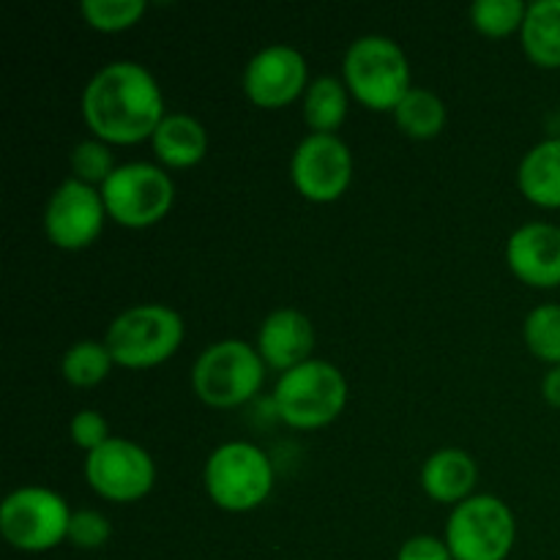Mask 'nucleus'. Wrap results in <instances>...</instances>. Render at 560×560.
<instances>
[{
	"label": "nucleus",
	"instance_id": "1",
	"mask_svg": "<svg viewBox=\"0 0 560 560\" xmlns=\"http://www.w3.org/2000/svg\"><path fill=\"white\" fill-rule=\"evenodd\" d=\"M164 115L156 77L135 60L102 66L82 91V118L88 129L109 145H129L153 137Z\"/></svg>",
	"mask_w": 560,
	"mask_h": 560
},
{
	"label": "nucleus",
	"instance_id": "2",
	"mask_svg": "<svg viewBox=\"0 0 560 560\" xmlns=\"http://www.w3.org/2000/svg\"><path fill=\"white\" fill-rule=\"evenodd\" d=\"M348 405V381L334 364L310 359L282 372L273 386V408L295 430H320Z\"/></svg>",
	"mask_w": 560,
	"mask_h": 560
},
{
	"label": "nucleus",
	"instance_id": "3",
	"mask_svg": "<svg viewBox=\"0 0 560 560\" xmlns=\"http://www.w3.org/2000/svg\"><path fill=\"white\" fill-rule=\"evenodd\" d=\"M184 317L164 304H137L120 312L104 334L115 364L148 370L167 361L184 342Z\"/></svg>",
	"mask_w": 560,
	"mask_h": 560
},
{
	"label": "nucleus",
	"instance_id": "4",
	"mask_svg": "<svg viewBox=\"0 0 560 560\" xmlns=\"http://www.w3.org/2000/svg\"><path fill=\"white\" fill-rule=\"evenodd\" d=\"M342 77L348 91L372 109H392L413 88L408 55L394 38L370 36L355 38L342 60Z\"/></svg>",
	"mask_w": 560,
	"mask_h": 560
},
{
	"label": "nucleus",
	"instance_id": "5",
	"mask_svg": "<svg viewBox=\"0 0 560 560\" xmlns=\"http://www.w3.org/2000/svg\"><path fill=\"white\" fill-rule=\"evenodd\" d=\"M206 490L224 512H252L262 506L273 490V465L260 446L230 441L213 448L206 459Z\"/></svg>",
	"mask_w": 560,
	"mask_h": 560
},
{
	"label": "nucleus",
	"instance_id": "6",
	"mask_svg": "<svg viewBox=\"0 0 560 560\" xmlns=\"http://www.w3.org/2000/svg\"><path fill=\"white\" fill-rule=\"evenodd\" d=\"M266 361L257 348L241 339L213 342L197 355L191 366V388L211 408H235L260 392Z\"/></svg>",
	"mask_w": 560,
	"mask_h": 560
},
{
	"label": "nucleus",
	"instance_id": "7",
	"mask_svg": "<svg viewBox=\"0 0 560 560\" xmlns=\"http://www.w3.org/2000/svg\"><path fill=\"white\" fill-rule=\"evenodd\" d=\"M514 539L512 509L495 495H470L448 514L446 545L454 560H506Z\"/></svg>",
	"mask_w": 560,
	"mask_h": 560
},
{
	"label": "nucleus",
	"instance_id": "8",
	"mask_svg": "<svg viewBox=\"0 0 560 560\" xmlns=\"http://www.w3.org/2000/svg\"><path fill=\"white\" fill-rule=\"evenodd\" d=\"M71 509L47 487H20L0 503V534L20 552H47L69 539Z\"/></svg>",
	"mask_w": 560,
	"mask_h": 560
},
{
	"label": "nucleus",
	"instance_id": "9",
	"mask_svg": "<svg viewBox=\"0 0 560 560\" xmlns=\"http://www.w3.org/2000/svg\"><path fill=\"white\" fill-rule=\"evenodd\" d=\"M102 200L107 217L124 228H151L167 217L175 200V184L162 167L151 162L118 164L102 184Z\"/></svg>",
	"mask_w": 560,
	"mask_h": 560
},
{
	"label": "nucleus",
	"instance_id": "10",
	"mask_svg": "<svg viewBox=\"0 0 560 560\" xmlns=\"http://www.w3.org/2000/svg\"><path fill=\"white\" fill-rule=\"evenodd\" d=\"M85 479L107 501L135 503L156 485V465L135 441L109 438L102 448L88 454Z\"/></svg>",
	"mask_w": 560,
	"mask_h": 560
},
{
	"label": "nucleus",
	"instance_id": "11",
	"mask_svg": "<svg viewBox=\"0 0 560 560\" xmlns=\"http://www.w3.org/2000/svg\"><path fill=\"white\" fill-rule=\"evenodd\" d=\"M107 219L102 191L77 178L60 180L44 208V233L58 249L77 252L98 238Z\"/></svg>",
	"mask_w": 560,
	"mask_h": 560
},
{
	"label": "nucleus",
	"instance_id": "12",
	"mask_svg": "<svg viewBox=\"0 0 560 560\" xmlns=\"http://www.w3.org/2000/svg\"><path fill=\"white\" fill-rule=\"evenodd\" d=\"M293 184L306 200L331 202L353 180V153L337 135H306L290 159Z\"/></svg>",
	"mask_w": 560,
	"mask_h": 560
},
{
	"label": "nucleus",
	"instance_id": "13",
	"mask_svg": "<svg viewBox=\"0 0 560 560\" xmlns=\"http://www.w3.org/2000/svg\"><path fill=\"white\" fill-rule=\"evenodd\" d=\"M310 66L293 44H268L257 49L244 69V91L257 107L277 109L306 93Z\"/></svg>",
	"mask_w": 560,
	"mask_h": 560
},
{
	"label": "nucleus",
	"instance_id": "14",
	"mask_svg": "<svg viewBox=\"0 0 560 560\" xmlns=\"http://www.w3.org/2000/svg\"><path fill=\"white\" fill-rule=\"evenodd\" d=\"M506 262L520 282L530 288L560 284V228L550 222H528L506 241Z\"/></svg>",
	"mask_w": 560,
	"mask_h": 560
},
{
	"label": "nucleus",
	"instance_id": "15",
	"mask_svg": "<svg viewBox=\"0 0 560 560\" xmlns=\"http://www.w3.org/2000/svg\"><path fill=\"white\" fill-rule=\"evenodd\" d=\"M257 353L266 366L277 372H288L293 366L312 359L315 350V326L304 312L293 306H282L266 315L257 331Z\"/></svg>",
	"mask_w": 560,
	"mask_h": 560
},
{
	"label": "nucleus",
	"instance_id": "16",
	"mask_svg": "<svg viewBox=\"0 0 560 560\" xmlns=\"http://www.w3.org/2000/svg\"><path fill=\"white\" fill-rule=\"evenodd\" d=\"M479 468L476 459L463 448H441L430 454L421 468V487L438 503H463L474 492Z\"/></svg>",
	"mask_w": 560,
	"mask_h": 560
},
{
	"label": "nucleus",
	"instance_id": "17",
	"mask_svg": "<svg viewBox=\"0 0 560 560\" xmlns=\"http://www.w3.org/2000/svg\"><path fill=\"white\" fill-rule=\"evenodd\" d=\"M153 153L167 167H191L208 151V131L195 115L167 113L151 137Z\"/></svg>",
	"mask_w": 560,
	"mask_h": 560
},
{
	"label": "nucleus",
	"instance_id": "18",
	"mask_svg": "<svg viewBox=\"0 0 560 560\" xmlns=\"http://www.w3.org/2000/svg\"><path fill=\"white\" fill-rule=\"evenodd\" d=\"M517 186L534 206L560 208V137L530 148L517 167Z\"/></svg>",
	"mask_w": 560,
	"mask_h": 560
},
{
	"label": "nucleus",
	"instance_id": "19",
	"mask_svg": "<svg viewBox=\"0 0 560 560\" xmlns=\"http://www.w3.org/2000/svg\"><path fill=\"white\" fill-rule=\"evenodd\" d=\"M520 38H523L525 55L536 66L560 69V0L528 3Z\"/></svg>",
	"mask_w": 560,
	"mask_h": 560
},
{
	"label": "nucleus",
	"instance_id": "20",
	"mask_svg": "<svg viewBox=\"0 0 560 560\" xmlns=\"http://www.w3.org/2000/svg\"><path fill=\"white\" fill-rule=\"evenodd\" d=\"M348 118V85L331 74L310 82L304 93V120L315 135H334Z\"/></svg>",
	"mask_w": 560,
	"mask_h": 560
},
{
	"label": "nucleus",
	"instance_id": "21",
	"mask_svg": "<svg viewBox=\"0 0 560 560\" xmlns=\"http://www.w3.org/2000/svg\"><path fill=\"white\" fill-rule=\"evenodd\" d=\"M394 118H397L399 129L413 140H432L446 126V104L430 88L413 85L394 107Z\"/></svg>",
	"mask_w": 560,
	"mask_h": 560
},
{
	"label": "nucleus",
	"instance_id": "22",
	"mask_svg": "<svg viewBox=\"0 0 560 560\" xmlns=\"http://www.w3.org/2000/svg\"><path fill=\"white\" fill-rule=\"evenodd\" d=\"M113 364L115 361L113 353L107 350V345L93 342V339H82V342H74L66 350L63 361H60V372H63V377L71 386L91 388L109 375Z\"/></svg>",
	"mask_w": 560,
	"mask_h": 560
},
{
	"label": "nucleus",
	"instance_id": "23",
	"mask_svg": "<svg viewBox=\"0 0 560 560\" xmlns=\"http://www.w3.org/2000/svg\"><path fill=\"white\" fill-rule=\"evenodd\" d=\"M525 345L536 359L560 364V304H539L528 312L523 326Z\"/></svg>",
	"mask_w": 560,
	"mask_h": 560
},
{
	"label": "nucleus",
	"instance_id": "24",
	"mask_svg": "<svg viewBox=\"0 0 560 560\" xmlns=\"http://www.w3.org/2000/svg\"><path fill=\"white\" fill-rule=\"evenodd\" d=\"M528 14V5L523 0H476L470 5V22L476 31L487 36H509L520 31Z\"/></svg>",
	"mask_w": 560,
	"mask_h": 560
},
{
	"label": "nucleus",
	"instance_id": "25",
	"mask_svg": "<svg viewBox=\"0 0 560 560\" xmlns=\"http://www.w3.org/2000/svg\"><path fill=\"white\" fill-rule=\"evenodd\" d=\"M145 9V0H82L80 3L88 25L104 33L126 31V27L137 25Z\"/></svg>",
	"mask_w": 560,
	"mask_h": 560
},
{
	"label": "nucleus",
	"instance_id": "26",
	"mask_svg": "<svg viewBox=\"0 0 560 560\" xmlns=\"http://www.w3.org/2000/svg\"><path fill=\"white\" fill-rule=\"evenodd\" d=\"M115 170H118V164H115L113 151H109V142L98 140V137L77 142L74 151H71V173H74L71 178L82 180V184L102 189V184Z\"/></svg>",
	"mask_w": 560,
	"mask_h": 560
},
{
	"label": "nucleus",
	"instance_id": "27",
	"mask_svg": "<svg viewBox=\"0 0 560 560\" xmlns=\"http://www.w3.org/2000/svg\"><path fill=\"white\" fill-rule=\"evenodd\" d=\"M113 536V525L96 509H77L71 512L69 523V541L80 550H98L104 547Z\"/></svg>",
	"mask_w": 560,
	"mask_h": 560
},
{
	"label": "nucleus",
	"instance_id": "28",
	"mask_svg": "<svg viewBox=\"0 0 560 560\" xmlns=\"http://www.w3.org/2000/svg\"><path fill=\"white\" fill-rule=\"evenodd\" d=\"M69 432H71V441L77 443L80 448H85L88 454L96 452V448H102L104 443L109 441V424L107 419H104L98 410H80V413H74V419H71L69 424Z\"/></svg>",
	"mask_w": 560,
	"mask_h": 560
},
{
	"label": "nucleus",
	"instance_id": "29",
	"mask_svg": "<svg viewBox=\"0 0 560 560\" xmlns=\"http://www.w3.org/2000/svg\"><path fill=\"white\" fill-rule=\"evenodd\" d=\"M397 560H454L452 550H448L446 539H438V536L419 534L410 536L402 547H399Z\"/></svg>",
	"mask_w": 560,
	"mask_h": 560
},
{
	"label": "nucleus",
	"instance_id": "30",
	"mask_svg": "<svg viewBox=\"0 0 560 560\" xmlns=\"http://www.w3.org/2000/svg\"><path fill=\"white\" fill-rule=\"evenodd\" d=\"M541 394H545V399L552 408H560V364L547 370L545 381H541Z\"/></svg>",
	"mask_w": 560,
	"mask_h": 560
}]
</instances>
